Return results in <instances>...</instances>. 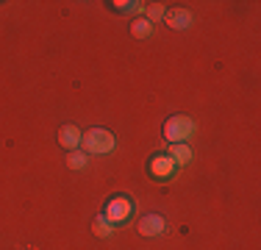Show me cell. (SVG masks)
Listing matches in <instances>:
<instances>
[{"label": "cell", "mask_w": 261, "mask_h": 250, "mask_svg": "<svg viewBox=\"0 0 261 250\" xmlns=\"http://www.w3.org/2000/svg\"><path fill=\"white\" fill-rule=\"evenodd\" d=\"M81 131L75 128V125H64V128L59 131V145L61 147H67V150H75L81 145Z\"/></svg>", "instance_id": "52a82bcc"}, {"label": "cell", "mask_w": 261, "mask_h": 250, "mask_svg": "<svg viewBox=\"0 0 261 250\" xmlns=\"http://www.w3.org/2000/svg\"><path fill=\"white\" fill-rule=\"evenodd\" d=\"M86 161H89V156L81 153V150H72V153L67 156V167H72V170H84Z\"/></svg>", "instance_id": "30bf717a"}, {"label": "cell", "mask_w": 261, "mask_h": 250, "mask_svg": "<svg viewBox=\"0 0 261 250\" xmlns=\"http://www.w3.org/2000/svg\"><path fill=\"white\" fill-rule=\"evenodd\" d=\"M164 20L170 28H175V31H186L192 25V14L186 9H172V11H167L164 14Z\"/></svg>", "instance_id": "8992f818"}, {"label": "cell", "mask_w": 261, "mask_h": 250, "mask_svg": "<svg viewBox=\"0 0 261 250\" xmlns=\"http://www.w3.org/2000/svg\"><path fill=\"white\" fill-rule=\"evenodd\" d=\"M139 234L142 236H159L164 234V220H161L159 214H147L139 220Z\"/></svg>", "instance_id": "5b68a950"}, {"label": "cell", "mask_w": 261, "mask_h": 250, "mask_svg": "<svg viewBox=\"0 0 261 250\" xmlns=\"http://www.w3.org/2000/svg\"><path fill=\"white\" fill-rule=\"evenodd\" d=\"M130 34L136 36V39H145V36H150L153 34V22L150 20H134V25H130Z\"/></svg>", "instance_id": "9c48e42d"}, {"label": "cell", "mask_w": 261, "mask_h": 250, "mask_svg": "<svg viewBox=\"0 0 261 250\" xmlns=\"http://www.w3.org/2000/svg\"><path fill=\"white\" fill-rule=\"evenodd\" d=\"M111 231H114V228H111V222L106 220V217H97V220H95V234L100 236V239H106V236H111Z\"/></svg>", "instance_id": "8fae6325"}, {"label": "cell", "mask_w": 261, "mask_h": 250, "mask_svg": "<svg viewBox=\"0 0 261 250\" xmlns=\"http://www.w3.org/2000/svg\"><path fill=\"white\" fill-rule=\"evenodd\" d=\"M81 145H84V153H95V156H103V153H111L114 150V134L106 128H89L84 136H81Z\"/></svg>", "instance_id": "6da1fadb"}, {"label": "cell", "mask_w": 261, "mask_h": 250, "mask_svg": "<svg viewBox=\"0 0 261 250\" xmlns=\"http://www.w3.org/2000/svg\"><path fill=\"white\" fill-rule=\"evenodd\" d=\"M192 131H195V122H192L189 117L175 114L164 122V139L170 142V145H181V142H186L192 136Z\"/></svg>", "instance_id": "7a4b0ae2"}, {"label": "cell", "mask_w": 261, "mask_h": 250, "mask_svg": "<svg viewBox=\"0 0 261 250\" xmlns=\"http://www.w3.org/2000/svg\"><path fill=\"white\" fill-rule=\"evenodd\" d=\"M114 9H120V11H139L142 9V3H125V0H120V3H111Z\"/></svg>", "instance_id": "4fadbf2b"}, {"label": "cell", "mask_w": 261, "mask_h": 250, "mask_svg": "<svg viewBox=\"0 0 261 250\" xmlns=\"http://www.w3.org/2000/svg\"><path fill=\"white\" fill-rule=\"evenodd\" d=\"M130 211H134V200H128V197H111L109 200V206H106V220H109L111 225L114 222H122V220H128L130 217Z\"/></svg>", "instance_id": "3957f363"}, {"label": "cell", "mask_w": 261, "mask_h": 250, "mask_svg": "<svg viewBox=\"0 0 261 250\" xmlns=\"http://www.w3.org/2000/svg\"><path fill=\"white\" fill-rule=\"evenodd\" d=\"M175 172V161L170 156H153L150 159V175L153 178H170Z\"/></svg>", "instance_id": "277c9868"}, {"label": "cell", "mask_w": 261, "mask_h": 250, "mask_svg": "<svg viewBox=\"0 0 261 250\" xmlns=\"http://www.w3.org/2000/svg\"><path fill=\"white\" fill-rule=\"evenodd\" d=\"M164 14H167L164 6H161V3H153V6H147V17H145V20L159 22V20H164Z\"/></svg>", "instance_id": "7c38bea8"}, {"label": "cell", "mask_w": 261, "mask_h": 250, "mask_svg": "<svg viewBox=\"0 0 261 250\" xmlns=\"http://www.w3.org/2000/svg\"><path fill=\"white\" fill-rule=\"evenodd\" d=\"M170 159L175 161V167H184L192 161V147L186 145V142H181V145H172L170 147Z\"/></svg>", "instance_id": "ba28073f"}]
</instances>
